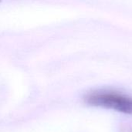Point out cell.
<instances>
[{
  "label": "cell",
  "mask_w": 132,
  "mask_h": 132,
  "mask_svg": "<svg viewBox=\"0 0 132 132\" xmlns=\"http://www.w3.org/2000/svg\"><path fill=\"white\" fill-rule=\"evenodd\" d=\"M85 101L90 106L132 114V97L117 91L94 90L85 96Z\"/></svg>",
  "instance_id": "1"
}]
</instances>
